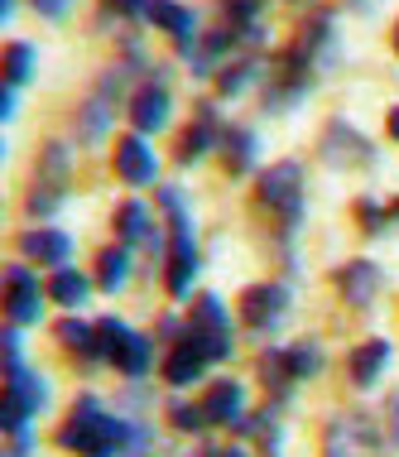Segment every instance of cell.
Returning a JSON list of instances; mask_svg holds the SVG:
<instances>
[{
  "label": "cell",
  "mask_w": 399,
  "mask_h": 457,
  "mask_svg": "<svg viewBox=\"0 0 399 457\" xmlns=\"http://www.w3.org/2000/svg\"><path fill=\"white\" fill-rule=\"evenodd\" d=\"M58 443L78 457H121V453H135V419H121L111 414L96 395H82L72 404L68 424L58 428Z\"/></svg>",
  "instance_id": "obj_1"
},
{
  "label": "cell",
  "mask_w": 399,
  "mask_h": 457,
  "mask_svg": "<svg viewBox=\"0 0 399 457\" xmlns=\"http://www.w3.org/2000/svg\"><path fill=\"white\" fill-rule=\"evenodd\" d=\"M159 203L169 212V294L188 299L193 275H197V241H193V217L179 188H159Z\"/></svg>",
  "instance_id": "obj_2"
},
{
  "label": "cell",
  "mask_w": 399,
  "mask_h": 457,
  "mask_svg": "<svg viewBox=\"0 0 399 457\" xmlns=\"http://www.w3.org/2000/svg\"><path fill=\"white\" fill-rule=\"evenodd\" d=\"M260 203L274 207L284 217V237H294L298 221H303V164H294V159L270 164L260 174Z\"/></svg>",
  "instance_id": "obj_3"
},
{
  "label": "cell",
  "mask_w": 399,
  "mask_h": 457,
  "mask_svg": "<svg viewBox=\"0 0 399 457\" xmlns=\"http://www.w3.org/2000/svg\"><path fill=\"white\" fill-rule=\"evenodd\" d=\"M126 87H130V68L126 63L106 68V78L96 82V92L87 96V106L78 111V135H82V140H102L111 111H116V102L126 96Z\"/></svg>",
  "instance_id": "obj_4"
},
{
  "label": "cell",
  "mask_w": 399,
  "mask_h": 457,
  "mask_svg": "<svg viewBox=\"0 0 399 457\" xmlns=\"http://www.w3.org/2000/svg\"><path fill=\"white\" fill-rule=\"evenodd\" d=\"M318 366H322L318 342H294V347H274V352H265V361H260V376H265V386H274V390H289L294 380H308Z\"/></svg>",
  "instance_id": "obj_5"
},
{
  "label": "cell",
  "mask_w": 399,
  "mask_h": 457,
  "mask_svg": "<svg viewBox=\"0 0 399 457\" xmlns=\"http://www.w3.org/2000/svg\"><path fill=\"white\" fill-rule=\"evenodd\" d=\"M328 457H385L380 428L366 414H342L328 424Z\"/></svg>",
  "instance_id": "obj_6"
},
{
  "label": "cell",
  "mask_w": 399,
  "mask_h": 457,
  "mask_svg": "<svg viewBox=\"0 0 399 457\" xmlns=\"http://www.w3.org/2000/svg\"><path fill=\"white\" fill-rule=\"evenodd\" d=\"M96 342H102V356L106 361H116L126 376H145L149 366V342L140 332H130L126 323H116V318H102L96 323Z\"/></svg>",
  "instance_id": "obj_7"
},
{
  "label": "cell",
  "mask_w": 399,
  "mask_h": 457,
  "mask_svg": "<svg viewBox=\"0 0 399 457\" xmlns=\"http://www.w3.org/2000/svg\"><path fill=\"white\" fill-rule=\"evenodd\" d=\"M188 332L203 347L212 352V361H221V356H231V313L221 308L217 294H207V299L193 303V318H188Z\"/></svg>",
  "instance_id": "obj_8"
},
{
  "label": "cell",
  "mask_w": 399,
  "mask_h": 457,
  "mask_svg": "<svg viewBox=\"0 0 399 457\" xmlns=\"http://www.w3.org/2000/svg\"><path fill=\"white\" fill-rule=\"evenodd\" d=\"M322 159H328L332 169H361V164H376V150H370V140L361 135L356 126H346V120H332L328 130H322Z\"/></svg>",
  "instance_id": "obj_9"
},
{
  "label": "cell",
  "mask_w": 399,
  "mask_h": 457,
  "mask_svg": "<svg viewBox=\"0 0 399 457\" xmlns=\"http://www.w3.org/2000/svg\"><path fill=\"white\" fill-rule=\"evenodd\" d=\"M44 289H39V275H34L29 265H10L5 270V313H10V323L24 328V323H39V313H44Z\"/></svg>",
  "instance_id": "obj_10"
},
{
  "label": "cell",
  "mask_w": 399,
  "mask_h": 457,
  "mask_svg": "<svg viewBox=\"0 0 399 457\" xmlns=\"http://www.w3.org/2000/svg\"><path fill=\"white\" fill-rule=\"evenodd\" d=\"M169 82H164V72H154L149 82H140L130 96V126L135 135H154V130H164L169 126Z\"/></svg>",
  "instance_id": "obj_11"
},
{
  "label": "cell",
  "mask_w": 399,
  "mask_h": 457,
  "mask_svg": "<svg viewBox=\"0 0 399 457\" xmlns=\"http://www.w3.org/2000/svg\"><path fill=\"white\" fill-rule=\"evenodd\" d=\"M284 313H289V289H284V284H255V289H245L241 318H245V328H251V332L279 328Z\"/></svg>",
  "instance_id": "obj_12"
},
{
  "label": "cell",
  "mask_w": 399,
  "mask_h": 457,
  "mask_svg": "<svg viewBox=\"0 0 399 457\" xmlns=\"http://www.w3.org/2000/svg\"><path fill=\"white\" fill-rule=\"evenodd\" d=\"M5 390H10V400H5V428H10V434H24V424H29V419L39 414V404H44V386L34 376H24L20 361H15V366H10Z\"/></svg>",
  "instance_id": "obj_13"
},
{
  "label": "cell",
  "mask_w": 399,
  "mask_h": 457,
  "mask_svg": "<svg viewBox=\"0 0 399 457\" xmlns=\"http://www.w3.org/2000/svg\"><path fill=\"white\" fill-rule=\"evenodd\" d=\"M149 24H154V29H164V34H173V39H179V48L183 54L193 58V48H197V15L188 5H179V0H149Z\"/></svg>",
  "instance_id": "obj_14"
},
{
  "label": "cell",
  "mask_w": 399,
  "mask_h": 457,
  "mask_svg": "<svg viewBox=\"0 0 399 457\" xmlns=\"http://www.w3.org/2000/svg\"><path fill=\"white\" fill-rule=\"evenodd\" d=\"M207 361H212V352L193 337V332H183V337L173 342L169 361H164V380L169 386H193V380L207 370Z\"/></svg>",
  "instance_id": "obj_15"
},
{
  "label": "cell",
  "mask_w": 399,
  "mask_h": 457,
  "mask_svg": "<svg viewBox=\"0 0 399 457\" xmlns=\"http://www.w3.org/2000/svg\"><path fill=\"white\" fill-rule=\"evenodd\" d=\"M221 120H217V106H197V116H193V126L179 135V164H193V159H203L212 145H221Z\"/></svg>",
  "instance_id": "obj_16"
},
{
  "label": "cell",
  "mask_w": 399,
  "mask_h": 457,
  "mask_svg": "<svg viewBox=\"0 0 399 457\" xmlns=\"http://www.w3.org/2000/svg\"><path fill=\"white\" fill-rule=\"evenodd\" d=\"M154 150L145 145V135H121L116 140V174L130 183V188H140V183H154Z\"/></svg>",
  "instance_id": "obj_17"
},
{
  "label": "cell",
  "mask_w": 399,
  "mask_h": 457,
  "mask_svg": "<svg viewBox=\"0 0 399 457\" xmlns=\"http://www.w3.org/2000/svg\"><path fill=\"white\" fill-rule=\"evenodd\" d=\"M20 251L29 255V261H39V265H58V270H63L68 255H72V241L63 237V231H54V227H29L20 237Z\"/></svg>",
  "instance_id": "obj_18"
},
{
  "label": "cell",
  "mask_w": 399,
  "mask_h": 457,
  "mask_svg": "<svg viewBox=\"0 0 399 457\" xmlns=\"http://www.w3.org/2000/svg\"><path fill=\"white\" fill-rule=\"evenodd\" d=\"M203 414H207V424H241L245 419L241 380H217V386L207 390V400H203Z\"/></svg>",
  "instance_id": "obj_19"
},
{
  "label": "cell",
  "mask_w": 399,
  "mask_h": 457,
  "mask_svg": "<svg viewBox=\"0 0 399 457\" xmlns=\"http://www.w3.org/2000/svg\"><path fill=\"white\" fill-rule=\"evenodd\" d=\"M337 284H342V294H346V303H356V308H370V299L385 289V275H380V265H370V261H352L337 275Z\"/></svg>",
  "instance_id": "obj_20"
},
{
  "label": "cell",
  "mask_w": 399,
  "mask_h": 457,
  "mask_svg": "<svg viewBox=\"0 0 399 457\" xmlns=\"http://www.w3.org/2000/svg\"><path fill=\"white\" fill-rule=\"evenodd\" d=\"M221 15H227V29L241 44H260V39H265V24H260L265 5H260V0H221Z\"/></svg>",
  "instance_id": "obj_21"
},
{
  "label": "cell",
  "mask_w": 399,
  "mask_h": 457,
  "mask_svg": "<svg viewBox=\"0 0 399 457\" xmlns=\"http://www.w3.org/2000/svg\"><path fill=\"white\" fill-rule=\"evenodd\" d=\"M116 227L121 237H126L130 245H145V251H159V231H154V217H149L145 203H126L116 212Z\"/></svg>",
  "instance_id": "obj_22"
},
{
  "label": "cell",
  "mask_w": 399,
  "mask_h": 457,
  "mask_svg": "<svg viewBox=\"0 0 399 457\" xmlns=\"http://www.w3.org/2000/svg\"><path fill=\"white\" fill-rule=\"evenodd\" d=\"M385 366H390V342H385V337H370V342H361L356 356H352V380L366 390V386H376V380H380Z\"/></svg>",
  "instance_id": "obj_23"
},
{
  "label": "cell",
  "mask_w": 399,
  "mask_h": 457,
  "mask_svg": "<svg viewBox=\"0 0 399 457\" xmlns=\"http://www.w3.org/2000/svg\"><path fill=\"white\" fill-rule=\"evenodd\" d=\"M221 154H227V169H231V174H245V169L255 164V130L227 126V130H221Z\"/></svg>",
  "instance_id": "obj_24"
},
{
  "label": "cell",
  "mask_w": 399,
  "mask_h": 457,
  "mask_svg": "<svg viewBox=\"0 0 399 457\" xmlns=\"http://www.w3.org/2000/svg\"><path fill=\"white\" fill-rule=\"evenodd\" d=\"M260 78V58L251 54V58H236V63H221L217 68V87H221V96H241L251 82Z\"/></svg>",
  "instance_id": "obj_25"
},
{
  "label": "cell",
  "mask_w": 399,
  "mask_h": 457,
  "mask_svg": "<svg viewBox=\"0 0 399 457\" xmlns=\"http://www.w3.org/2000/svg\"><path fill=\"white\" fill-rule=\"evenodd\" d=\"M87 289H92V284H87V275H78V270H68V265L54 275V284H48L54 303H63V308H82V303H87Z\"/></svg>",
  "instance_id": "obj_26"
},
{
  "label": "cell",
  "mask_w": 399,
  "mask_h": 457,
  "mask_svg": "<svg viewBox=\"0 0 399 457\" xmlns=\"http://www.w3.org/2000/svg\"><path fill=\"white\" fill-rule=\"evenodd\" d=\"M29 72H34V44H24V39H15L5 48V87H24L29 82Z\"/></svg>",
  "instance_id": "obj_27"
},
{
  "label": "cell",
  "mask_w": 399,
  "mask_h": 457,
  "mask_svg": "<svg viewBox=\"0 0 399 457\" xmlns=\"http://www.w3.org/2000/svg\"><path fill=\"white\" fill-rule=\"evenodd\" d=\"M126 279H130V251H106V255H102V275H96V284H102L106 294H116Z\"/></svg>",
  "instance_id": "obj_28"
},
{
  "label": "cell",
  "mask_w": 399,
  "mask_h": 457,
  "mask_svg": "<svg viewBox=\"0 0 399 457\" xmlns=\"http://www.w3.org/2000/svg\"><path fill=\"white\" fill-rule=\"evenodd\" d=\"M173 424L183 428V434H197V428L207 424V414H203V404L197 410H188V404H173Z\"/></svg>",
  "instance_id": "obj_29"
},
{
  "label": "cell",
  "mask_w": 399,
  "mask_h": 457,
  "mask_svg": "<svg viewBox=\"0 0 399 457\" xmlns=\"http://www.w3.org/2000/svg\"><path fill=\"white\" fill-rule=\"evenodd\" d=\"M29 5H34V15H44V20H63L72 10V0H29Z\"/></svg>",
  "instance_id": "obj_30"
},
{
  "label": "cell",
  "mask_w": 399,
  "mask_h": 457,
  "mask_svg": "<svg viewBox=\"0 0 399 457\" xmlns=\"http://www.w3.org/2000/svg\"><path fill=\"white\" fill-rule=\"evenodd\" d=\"M385 434L399 448V395H390V404H385Z\"/></svg>",
  "instance_id": "obj_31"
},
{
  "label": "cell",
  "mask_w": 399,
  "mask_h": 457,
  "mask_svg": "<svg viewBox=\"0 0 399 457\" xmlns=\"http://www.w3.org/2000/svg\"><path fill=\"white\" fill-rule=\"evenodd\" d=\"M111 10H116V15H145L149 10V0H106Z\"/></svg>",
  "instance_id": "obj_32"
},
{
  "label": "cell",
  "mask_w": 399,
  "mask_h": 457,
  "mask_svg": "<svg viewBox=\"0 0 399 457\" xmlns=\"http://www.w3.org/2000/svg\"><path fill=\"white\" fill-rule=\"evenodd\" d=\"M390 140H395V145H399V106H395V111H390Z\"/></svg>",
  "instance_id": "obj_33"
},
{
  "label": "cell",
  "mask_w": 399,
  "mask_h": 457,
  "mask_svg": "<svg viewBox=\"0 0 399 457\" xmlns=\"http://www.w3.org/2000/svg\"><path fill=\"white\" fill-rule=\"evenodd\" d=\"M221 457H245V453H241V448H231V453H221Z\"/></svg>",
  "instance_id": "obj_34"
},
{
  "label": "cell",
  "mask_w": 399,
  "mask_h": 457,
  "mask_svg": "<svg viewBox=\"0 0 399 457\" xmlns=\"http://www.w3.org/2000/svg\"><path fill=\"white\" fill-rule=\"evenodd\" d=\"M395 54H399V24H395Z\"/></svg>",
  "instance_id": "obj_35"
},
{
  "label": "cell",
  "mask_w": 399,
  "mask_h": 457,
  "mask_svg": "<svg viewBox=\"0 0 399 457\" xmlns=\"http://www.w3.org/2000/svg\"><path fill=\"white\" fill-rule=\"evenodd\" d=\"M197 457H221V453H197Z\"/></svg>",
  "instance_id": "obj_36"
}]
</instances>
